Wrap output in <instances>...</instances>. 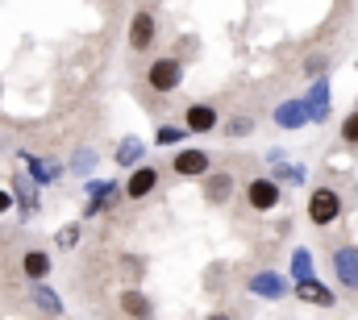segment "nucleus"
Wrapping results in <instances>:
<instances>
[{
  "label": "nucleus",
  "mask_w": 358,
  "mask_h": 320,
  "mask_svg": "<svg viewBox=\"0 0 358 320\" xmlns=\"http://www.w3.org/2000/svg\"><path fill=\"white\" fill-rule=\"evenodd\" d=\"M304 217H308L313 229H334V225L346 217V196H342L334 183H317V187H308Z\"/></svg>",
  "instance_id": "f257e3e1"
},
{
  "label": "nucleus",
  "mask_w": 358,
  "mask_h": 320,
  "mask_svg": "<svg viewBox=\"0 0 358 320\" xmlns=\"http://www.w3.org/2000/svg\"><path fill=\"white\" fill-rule=\"evenodd\" d=\"M183 71H187V63L179 59V54H159V59H150L146 63V92L150 96H171L183 87Z\"/></svg>",
  "instance_id": "f03ea898"
},
{
  "label": "nucleus",
  "mask_w": 358,
  "mask_h": 320,
  "mask_svg": "<svg viewBox=\"0 0 358 320\" xmlns=\"http://www.w3.org/2000/svg\"><path fill=\"white\" fill-rule=\"evenodd\" d=\"M242 200H246V208H250L255 217H271L287 196H283V183H279L275 175H255V179H246Z\"/></svg>",
  "instance_id": "7ed1b4c3"
},
{
  "label": "nucleus",
  "mask_w": 358,
  "mask_h": 320,
  "mask_svg": "<svg viewBox=\"0 0 358 320\" xmlns=\"http://www.w3.org/2000/svg\"><path fill=\"white\" fill-rule=\"evenodd\" d=\"M125 200V191H121V183L117 179H84V212H80V221H96V217H104L113 204H121Z\"/></svg>",
  "instance_id": "20e7f679"
},
{
  "label": "nucleus",
  "mask_w": 358,
  "mask_h": 320,
  "mask_svg": "<svg viewBox=\"0 0 358 320\" xmlns=\"http://www.w3.org/2000/svg\"><path fill=\"white\" fill-rule=\"evenodd\" d=\"M155 42H159V17H155V8H134L129 29H125V50L134 59H142V54L155 50Z\"/></svg>",
  "instance_id": "39448f33"
},
{
  "label": "nucleus",
  "mask_w": 358,
  "mask_h": 320,
  "mask_svg": "<svg viewBox=\"0 0 358 320\" xmlns=\"http://www.w3.org/2000/svg\"><path fill=\"white\" fill-rule=\"evenodd\" d=\"M246 296L267 300V304L287 300V296H292V279H287V275H279V270H271V266H263V270H255V275L246 279Z\"/></svg>",
  "instance_id": "423d86ee"
},
{
  "label": "nucleus",
  "mask_w": 358,
  "mask_h": 320,
  "mask_svg": "<svg viewBox=\"0 0 358 320\" xmlns=\"http://www.w3.org/2000/svg\"><path fill=\"white\" fill-rule=\"evenodd\" d=\"M221 108L217 104H208V100H192L187 108H183V129L192 133V138H204V133H221Z\"/></svg>",
  "instance_id": "0eeeda50"
},
{
  "label": "nucleus",
  "mask_w": 358,
  "mask_h": 320,
  "mask_svg": "<svg viewBox=\"0 0 358 320\" xmlns=\"http://www.w3.org/2000/svg\"><path fill=\"white\" fill-rule=\"evenodd\" d=\"M159 183H163V170H159L155 162H142V166H134V170L125 175L121 191H125L129 204H142V200H150V196L159 191Z\"/></svg>",
  "instance_id": "6e6552de"
},
{
  "label": "nucleus",
  "mask_w": 358,
  "mask_h": 320,
  "mask_svg": "<svg viewBox=\"0 0 358 320\" xmlns=\"http://www.w3.org/2000/svg\"><path fill=\"white\" fill-rule=\"evenodd\" d=\"M329 270L342 291H358V241H342L329 249Z\"/></svg>",
  "instance_id": "1a4fd4ad"
},
{
  "label": "nucleus",
  "mask_w": 358,
  "mask_h": 320,
  "mask_svg": "<svg viewBox=\"0 0 358 320\" xmlns=\"http://www.w3.org/2000/svg\"><path fill=\"white\" fill-rule=\"evenodd\" d=\"M213 170V154L200 150V146H179L171 154V175L176 179H204Z\"/></svg>",
  "instance_id": "9d476101"
},
{
  "label": "nucleus",
  "mask_w": 358,
  "mask_h": 320,
  "mask_svg": "<svg viewBox=\"0 0 358 320\" xmlns=\"http://www.w3.org/2000/svg\"><path fill=\"white\" fill-rule=\"evenodd\" d=\"M271 121H275V129H283V133H296V129H308L313 121H308V104H304V96H287V100H279L275 108H271Z\"/></svg>",
  "instance_id": "9b49d317"
},
{
  "label": "nucleus",
  "mask_w": 358,
  "mask_h": 320,
  "mask_svg": "<svg viewBox=\"0 0 358 320\" xmlns=\"http://www.w3.org/2000/svg\"><path fill=\"white\" fill-rule=\"evenodd\" d=\"M304 104H308V121H313V125H325V121H329V112H334V83H329V75L308 80Z\"/></svg>",
  "instance_id": "f8f14e48"
},
{
  "label": "nucleus",
  "mask_w": 358,
  "mask_h": 320,
  "mask_svg": "<svg viewBox=\"0 0 358 320\" xmlns=\"http://www.w3.org/2000/svg\"><path fill=\"white\" fill-rule=\"evenodd\" d=\"M200 196L213 204V208H221V204H229L234 196H238V179H234V170H208L204 179H200Z\"/></svg>",
  "instance_id": "ddd939ff"
},
{
  "label": "nucleus",
  "mask_w": 358,
  "mask_h": 320,
  "mask_svg": "<svg viewBox=\"0 0 358 320\" xmlns=\"http://www.w3.org/2000/svg\"><path fill=\"white\" fill-rule=\"evenodd\" d=\"M17 162H25V175H29V183L34 187H50V183H59L63 175H67V166L55 159H42V154H29V150H21Z\"/></svg>",
  "instance_id": "4468645a"
},
{
  "label": "nucleus",
  "mask_w": 358,
  "mask_h": 320,
  "mask_svg": "<svg viewBox=\"0 0 358 320\" xmlns=\"http://www.w3.org/2000/svg\"><path fill=\"white\" fill-rule=\"evenodd\" d=\"M292 296L300 300V304H313V308H338V296H334V287L329 283H321V279H304V283H292Z\"/></svg>",
  "instance_id": "2eb2a0df"
},
{
  "label": "nucleus",
  "mask_w": 358,
  "mask_h": 320,
  "mask_svg": "<svg viewBox=\"0 0 358 320\" xmlns=\"http://www.w3.org/2000/svg\"><path fill=\"white\" fill-rule=\"evenodd\" d=\"M50 270H55L50 249H38V245L21 249V275H25V283H46V279H50Z\"/></svg>",
  "instance_id": "dca6fc26"
},
{
  "label": "nucleus",
  "mask_w": 358,
  "mask_h": 320,
  "mask_svg": "<svg viewBox=\"0 0 358 320\" xmlns=\"http://www.w3.org/2000/svg\"><path fill=\"white\" fill-rule=\"evenodd\" d=\"M117 308H121L125 320H155V300H150L142 287H125V291L117 296Z\"/></svg>",
  "instance_id": "f3484780"
},
{
  "label": "nucleus",
  "mask_w": 358,
  "mask_h": 320,
  "mask_svg": "<svg viewBox=\"0 0 358 320\" xmlns=\"http://www.w3.org/2000/svg\"><path fill=\"white\" fill-rule=\"evenodd\" d=\"M267 162H271L267 175H275L283 187H304V183H308V170H304V162H292L287 154H279V150H271Z\"/></svg>",
  "instance_id": "a211bd4d"
},
{
  "label": "nucleus",
  "mask_w": 358,
  "mask_h": 320,
  "mask_svg": "<svg viewBox=\"0 0 358 320\" xmlns=\"http://www.w3.org/2000/svg\"><path fill=\"white\" fill-rule=\"evenodd\" d=\"M146 162V142L138 138V133H125L117 146H113V166H121L125 175L134 170V166H142Z\"/></svg>",
  "instance_id": "6ab92c4d"
},
{
  "label": "nucleus",
  "mask_w": 358,
  "mask_h": 320,
  "mask_svg": "<svg viewBox=\"0 0 358 320\" xmlns=\"http://www.w3.org/2000/svg\"><path fill=\"white\" fill-rule=\"evenodd\" d=\"M29 304H34L38 312H46V317H55V320L67 317V304H63V296H59L50 283H29Z\"/></svg>",
  "instance_id": "aec40b11"
},
{
  "label": "nucleus",
  "mask_w": 358,
  "mask_h": 320,
  "mask_svg": "<svg viewBox=\"0 0 358 320\" xmlns=\"http://www.w3.org/2000/svg\"><path fill=\"white\" fill-rule=\"evenodd\" d=\"M287 279H292V283L317 279V262H313V249H308V245H296V249H292V258H287Z\"/></svg>",
  "instance_id": "412c9836"
},
{
  "label": "nucleus",
  "mask_w": 358,
  "mask_h": 320,
  "mask_svg": "<svg viewBox=\"0 0 358 320\" xmlns=\"http://www.w3.org/2000/svg\"><path fill=\"white\" fill-rule=\"evenodd\" d=\"M38 191H42V187H34V183H25V179H13V196H17V212H21V221H29V217L42 208Z\"/></svg>",
  "instance_id": "4be33fe9"
},
{
  "label": "nucleus",
  "mask_w": 358,
  "mask_h": 320,
  "mask_svg": "<svg viewBox=\"0 0 358 320\" xmlns=\"http://www.w3.org/2000/svg\"><path fill=\"white\" fill-rule=\"evenodd\" d=\"M255 129H259V121H255L250 112H234V117H225V121H221V133H225L229 142H246Z\"/></svg>",
  "instance_id": "5701e85b"
},
{
  "label": "nucleus",
  "mask_w": 358,
  "mask_h": 320,
  "mask_svg": "<svg viewBox=\"0 0 358 320\" xmlns=\"http://www.w3.org/2000/svg\"><path fill=\"white\" fill-rule=\"evenodd\" d=\"M187 138H192V133H187L183 125H167V121H163V125L155 129V138H150V142H155L159 150H179V146H183Z\"/></svg>",
  "instance_id": "b1692460"
},
{
  "label": "nucleus",
  "mask_w": 358,
  "mask_h": 320,
  "mask_svg": "<svg viewBox=\"0 0 358 320\" xmlns=\"http://www.w3.org/2000/svg\"><path fill=\"white\" fill-rule=\"evenodd\" d=\"M96 162H100L96 146H80V150L71 154V162H67V170L80 175V179H92V175H96Z\"/></svg>",
  "instance_id": "393cba45"
},
{
  "label": "nucleus",
  "mask_w": 358,
  "mask_h": 320,
  "mask_svg": "<svg viewBox=\"0 0 358 320\" xmlns=\"http://www.w3.org/2000/svg\"><path fill=\"white\" fill-rule=\"evenodd\" d=\"M338 138H342V146H346V150H358V108H350V112L342 117Z\"/></svg>",
  "instance_id": "a878e982"
},
{
  "label": "nucleus",
  "mask_w": 358,
  "mask_h": 320,
  "mask_svg": "<svg viewBox=\"0 0 358 320\" xmlns=\"http://www.w3.org/2000/svg\"><path fill=\"white\" fill-rule=\"evenodd\" d=\"M80 238H84V221H71V225H63V229L55 233V245H59V249H76Z\"/></svg>",
  "instance_id": "bb28decb"
},
{
  "label": "nucleus",
  "mask_w": 358,
  "mask_h": 320,
  "mask_svg": "<svg viewBox=\"0 0 358 320\" xmlns=\"http://www.w3.org/2000/svg\"><path fill=\"white\" fill-rule=\"evenodd\" d=\"M300 71H304V80H321V75H329V54H308Z\"/></svg>",
  "instance_id": "cd10ccee"
},
{
  "label": "nucleus",
  "mask_w": 358,
  "mask_h": 320,
  "mask_svg": "<svg viewBox=\"0 0 358 320\" xmlns=\"http://www.w3.org/2000/svg\"><path fill=\"white\" fill-rule=\"evenodd\" d=\"M13 204H17V196H13V187H8V191H0V217H4V212H8Z\"/></svg>",
  "instance_id": "c85d7f7f"
},
{
  "label": "nucleus",
  "mask_w": 358,
  "mask_h": 320,
  "mask_svg": "<svg viewBox=\"0 0 358 320\" xmlns=\"http://www.w3.org/2000/svg\"><path fill=\"white\" fill-rule=\"evenodd\" d=\"M204 320H234V317H229V312H208Z\"/></svg>",
  "instance_id": "c756f323"
},
{
  "label": "nucleus",
  "mask_w": 358,
  "mask_h": 320,
  "mask_svg": "<svg viewBox=\"0 0 358 320\" xmlns=\"http://www.w3.org/2000/svg\"><path fill=\"white\" fill-rule=\"evenodd\" d=\"M117 4H129V0H117Z\"/></svg>",
  "instance_id": "7c9ffc66"
},
{
  "label": "nucleus",
  "mask_w": 358,
  "mask_h": 320,
  "mask_svg": "<svg viewBox=\"0 0 358 320\" xmlns=\"http://www.w3.org/2000/svg\"><path fill=\"white\" fill-rule=\"evenodd\" d=\"M355 108H358V104H355Z\"/></svg>",
  "instance_id": "2f4dec72"
}]
</instances>
